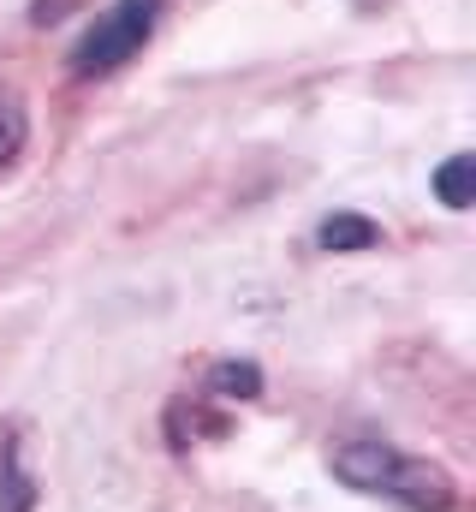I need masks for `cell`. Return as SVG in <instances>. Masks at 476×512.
<instances>
[{"label": "cell", "mask_w": 476, "mask_h": 512, "mask_svg": "<svg viewBox=\"0 0 476 512\" xmlns=\"http://www.w3.org/2000/svg\"><path fill=\"white\" fill-rule=\"evenodd\" d=\"M328 471L375 501H393L405 512H459V483L447 465L399 453L387 441H334L328 447Z\"/></svg>", "instance_id": "obj_1"}, {"label": "cell", "mask_w": 476, "mask_h": 512, "mask_svg": "<svg viewBox=\"0 0 476 512\" xmlns=\"http://www.w3.org/2000/svg\"><path fill=\"white\" fill-rule=\"evenodd\" d=\"M161 6H167V0H114V6H102V12L90 18V30L72 42V54H66L72 78H78V84L114 78L119 66H125L131 54H143V42L155 36Z\"/></svg>", "instance_id": "obj_2"}, {"label": "cell", "mask_w": 476, "mask_h": 512, "mask_svg": "<svg viewBox=\"0 0 476 512\" xmlns=\"http://www.w3.org/2000/svg\"><path fill=\"white\" fill-rule=\"evenodd\" d=\"M42 483L24 465V429L18 417H0V512H36Z\"/></svg>", "instance_id": "obj_3"}, {"label": "cell", "mask_w": 476, "mask_h": 512, "mask_svg": "<svg viewBox=\"0 0 476 512\" xmlns=\"http://www.w3.org/2000/svg\"><path fill=\"white\" fill-rule=\"evenodd\" d=\"M316 245L328 256H357V251H375V245H381V227H375L369 215H357V209H334V215L316 227Z\"/></svg>", "instance_id": "obj_4"}, {"label": "cell", "mask_w": 476, "mask_h": 512, "mask_svg": "<svg viewBox=\"0 0 476 512\" xmlns=\"http://www.w3.org/2000/svg\"><path fill=\"white\" fill-rule=\"evenodd\" d=\"M435 197H441V209H453V215H465L476 203V155L471 149H459V155H447V161L435 167Z\"/></svg>", "instance_id": "obj_5"}, {"label": "cell", "mask_w": 476, "mask_h": 512, "mask_svg": "<svg viewBox=\"0 0 476 512\" xmlns=\"http://www.w3.org/2000/svg\"><path fill=\"white\" fill-rule=\"evenodd\" d=\"M209 393L227 399V405H238V399H262V370H256L250 358H221V364L209 370Z\"/></svg>", "instance_id": "obj_6"}, {"label": "cell", "mask_w": 476, "mask_h": 512, "mask_svg": "<svg viewBox=\"0 0 476 512\" xmlns=\"http://www.w3.org/2000/svg\"><path fill=\"white\" fill-rule=\"evenodd\" d=\"M24 143H30V108L18 90L0 84V167H12L24 155Z\"/></svg>", "instance_id": "obj_7"}, {"label": "cell", "mask_w": 476, "mask_h": 512, "mask_svg": "<svg viewBox=\"0 0 476 512\" xmlns=\"http://www.w3.org/2000/svg\"><path fill=\"white\" fill-rule=\"evenodd\" d=\"M203 429H227V423H221V417H203V411H197V417H191V441H197ZM167 435H173V447H179V435H185V411H179V405H173V417H167Z\"/></svg>", "instance_id": "obj_8"}, {"label": "cell", "mask_w": 476, "mask_h": 512, "mask_svg": "<svg viewBox=\"0 0 476 512\" xmlns=\"http://www.w3.org/2000/svg\"><path fill=\"white\" fill-rule=\"evenodd\" d=\"M357 6H381V0H357Z\"/></svg>", "instance_id": "obj_9"}]
</instances>
